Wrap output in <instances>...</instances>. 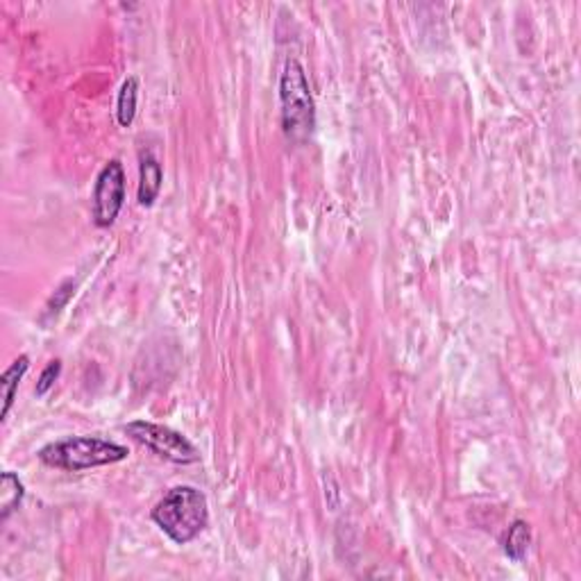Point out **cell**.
Returning <instances> with one entry per match:
<instances>
[{"label":"cell","instance_id":"obj_3","mask_svg":"<svg viewBox=\"0 0 581 581\" xmlns=\"http://www.w3.org/2000/svg\"><path fill=\"white\" fill-rule=\"evenodd\" d=\"M280 105L284 135L293 143L309 139L316 128V105L305 68L298 59H289L284 64L280 78Z\"/></svg>","mask_w":581,"mask_h":581},{"label":"cell","instance_id":"obj_2","mask_svg":"<svg viewBox=\"0 0 581 581\" xmlns=\"http://www.w3.org/2000/svg\"><path fill=\"white\" fill-rule=\"evenodd\" d=\"M128 457H130L128 447L105 441V438H98V436H71V438H64V441L48 443L46 447L39 450V459L46 466L68 472L109 466V463L125 461Z\"/></svg>","mask_w":581,"mask_h":581},{"label":"cell","instance_id":"obj_4","mask_svg":"<svg viewBox=\"0 0 581 581\" xmlns=\"http://www.w3.org/2000/svg\"><path fill=\"white\" fill-rule=\"evenodd\" d=\"M125 431L135 441H139L141 445H145L148 450H152L155 454L173 463L187 466V463H196L200 459V452L196 450V445L189 441L187 436L167 425H159V422L135 421L130 425H125Z\"/></svg>","mask_w":581,"mask_h":581},{"label":"cell","instance_id":"obj_11","mask_svg":"<svg viewBox=\"0 0 581 581\" xmlns=\"http://www.w3.org/2000/svg\"><path fill=\"white\" fill-rule=\"evenodd\" d=\"M59 373H62V361H58V359H55V361H50L46 368H43L42 377H39V382H36L35 393L39 395V398H42V395H46L48 391L52 389V384L58 382Z\"/></svg>","mask_w":581,"mask_h":581},{"label":"cell","instance_id":"obj_6","mask_svg":"<svg viewBox=\"0 0 581 581\" xmlns=\"http://www.w3.org/2000/svg\"><path fill=\"white\" fill-rule=\"evenodd\" d=\"M161 182H164V171L161 164L155 157L141 155V177H139V205L143 207H152L161 191Z\"/></svg>","mask_w":581,"mask_h":581},{"label":"cell","instance_id":"obj_10","mask_svg":"<svg viewBox=\"0 0 581 581\" xmlns=\"http://www.w3.org/2000/svg\"><path fill=\"white\" fill-rule=\"evenodd\" d=\"M531 543V530L530 524L524 520H515L507 531V538H504V554L511 561H523L527 550H530Z\"/></svg>","mask_w":581,"mask_h":581},{"label":"cell","instance_id":"obj_12","mask_svg":"<svg viewBox=\"0 0 581 581\" xmlns=\"http://www.w3.org/2000/svg\"><path fill=\"white\" fill-rule=\"evenodd\" d=\"M71 296H73V282L68 280V282H64L58 290H55V296H52L50 305H48V314H58L59 309H62V306L71 300Z\"/></svg>","mask_w":581,"mask_h":581},{"label":"cell","instance_id":"obj_7","mask_svg":"<svg viewBox=\"0 0 581 581\" xmlns=\"http://www.w3.org/2000/svg\"><path fill=\"white\" fill-rule=\"evenodd\" d=\"M27 368H30V357L21 354V357L12 361L10 368H7L5 373H3V377H0V391H3V414H0V418H3V421L10 415L12 405H14L16 391H19L21 379L26 377Z\"/></svg>","mask_w":581,"mask_h":581},{"label":"cell","instance_id":"obj_5","mask_svg":"<svg viewBox=\"0 0 581 581\" xmlns=\"http://www.w3.org/2000/svg\"><path fill=\"white\" fill-rule=\"evenodd\" d=\"M125 203V168L119 159H109L96 177L94 187V223L109 228L119 218Z\"/></svg>","mask_w":581,"mask_h":581},{"label":"cell","instance_id":"obj_1","mask_svg":"<svg viewBox=\"0 0 581 581\" xmlns=\"http://www.w3.org/2000/svg\"><path fill=\"white\" fill-rule=\"evenodd\" d=\"M152 520L173 543L187 545L203 534L209 524V502L203 491L175 486L152 508Z\"/></svg>","mask_w":581,"mask_h":581},{"label":"cell","instance_id":"obj_8","mask_svg":"<svg viewBox=\"0 0 581 581\" xmlns=\"http://www.w3.org/2000/svg\"><path fill=\"white\" fill-rule=\"evenodd\" d=\"M23 495H26V486L19 479V475L5 470L0 475V520L5 523L12 514H14L19 504H21Z\"/></svg>","mask_w":581,"mask_h":581},{"label":"cell","instance_id":"obj_9","mask_svg":"<svg viewBox=\"0 0 581 581\" xmlns=\"http://www.w3.org/2000/svg\"><path fill=\"white\" fill-rule=\"evenodd\" d=\"M136 100H139V80L132 75V78H128L120 84L119 100H116V119H119V125H123V128H130L135 123Z\"/></svg>","mask_w":581,"mask_h":581}]
</instances>
